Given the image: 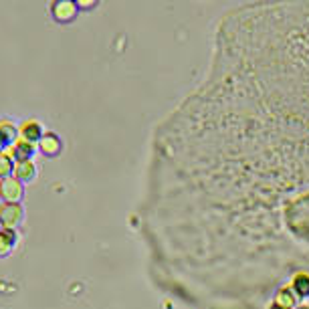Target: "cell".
Wrapping results in <instances>:
<instances>
[{"mask_svg":"<svg viewBox=\"0 0 309 309\" xmlns=\"http://www.w3.org/2000/svg\"><path fill=\"white\" fill-rule=\"evenodd\" d=\"M53 14H55V18L57 20H71V18H75V14H77V8H75V4L73 2H55V6H53Z\"/></svg>","mask_w":309,"mask_h":309,"instance_id":"6da1fadb","label":"cell"},{"mask_svg":"<svg viewBox=\"0 0 309 309\" xmlns=\"http://www.w3.org/2000/svg\"><path fill=\"white\" fill-rule=\"evenodd\" d=\"M293 289H295L301 297H307L309 295V275L307 273L295 275V279H293Z\"/></svg>","mask_w":309,"mask_h":309,"instance_id":"7a4b0ae2","label":"cell"},{"mask_svg":"<svg viewBox=\"0 0 309 309\" xmlns=\"http://www.w3.org/2000/svg\"><path fill=\"white\" fill-rule=\"evenodd\" d=\"M293 303H295V299H293L291 291H287V289H283V291L277 295V299H275V305H281V307H285V309H291L293 307Z\"/></svg>","mask_w":309,"mask_h":309,"instance_id":"3957f363","label":"cell"},{"mask_svg":"<svg viewBox=\"0 0 309 309\" xmlns=\"http://www.w3.org/2000/svg\"><path fill=\"white\" fill-rule=\"evenodd\" d=\"M271 309H285V307H281V305H273Z\"/></svg>","mask_w":309,"mask_h":309,"instance_id":"277c9868","label":"cell"}]
</instances>
